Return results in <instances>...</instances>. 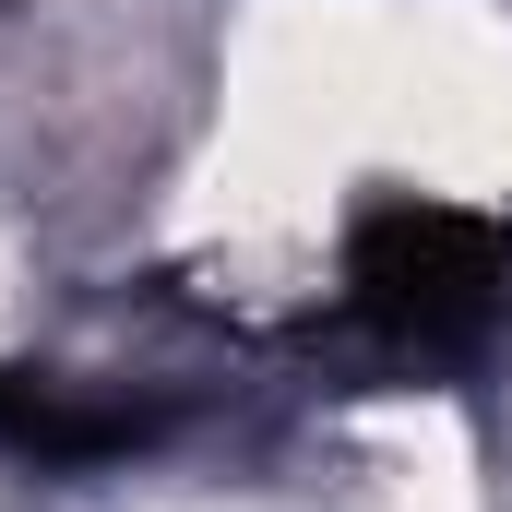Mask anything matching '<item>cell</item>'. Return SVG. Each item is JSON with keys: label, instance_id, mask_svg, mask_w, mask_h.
Masks as SVG:
<instances>
[{"label": "cell", "instance_id": "1", "mask_svg": "<svg viewBox=\"0 0 512 512\" xmlns=\"http://www.w3.org/2000/svg\"><path fill=\"white\" fill-rule=\"evenodd\" d=\"M334 322L393 358V370H477L512 334V227L477 203H429V191H382L346 262H334Z\"/></svg>", "mask_w": 512, "mask_h": 512}, {"label": "cell", "instance_id": "2", "mask_svg": "<svg viewBox=\"0 0 512 512\" xmlns=\"http://www.w3.org/2000/svg\"><path fill=\"white\" fill-rule=\"evenodd\" d=\"M179 429H191V382H155V370H60V358L0 370V465H36V477L167 453Z\"/></svg>", "mask_w": 512, "mask_h": 512}]
</instances>
